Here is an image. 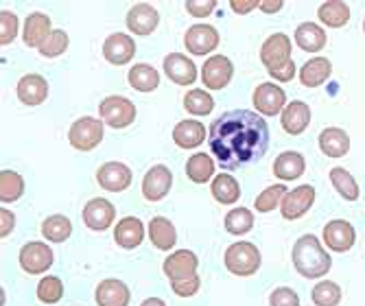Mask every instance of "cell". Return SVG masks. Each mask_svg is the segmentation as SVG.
<instances>
[{"label": "cell", "instance_id": "1", "mask_svg": "<svg viewBox=\"0 0 365 306\" xmlns=\"http://www.w3.org/2000/svg\"><path fill=\"white\" fill-rule=\"evenodd\" d=\"M269 147V127L260 114L232 110L210 127V149L223 168H241L260 160Z\"/></svg>", "mask_w": 365, "mask_h": 306}, {"label": "cell", "instance_id": "2", "mask_svg": "<svg viewBox=\"0 0 365 306\" xmlns=\"http://www.w3.org/2000/svg\"><path fill=\"white\" fill-rule=\"evenodd\" d=\"M293 265L297 274H302L304 278H322L330 271L333 260L315 234H304L293 245Z\"/></svg>", "mask_w": 365, "mask_h": 306}, {"label": "cell", "instance_id": "3", "mask_svg": "<svg viewBox=\"0 0 365 306\" xmlns=\"http://www.w3.org/2000/svg\"><path fill=\"white\" fill-rule=\"evenodd\" d=\"M225 267L235 276H254L260 267V252L254 243L239 241L225 250Z\"/></svg>", "mask_w": 365, "mask_h": 306}, {"label": "cell", "instance_id": "4", "mask_svg": "<svg viewBox=\"0 0 365 306\" xmlns=\"http://www.w3.org/2000/svg\"><path fill=\"white\" fill-rule=\"evenodd\" d=\"M68 141L77 151H92L103 141V121L92 116H83L75 121L68 131Z\"/></svg>", "mask_w": 365, "mask_h": 306}, {"label": "cell", "instance_id": "5", "mask_svg": "<svg viewBox=\"0 0 365 306\" xmlns=\"http://www.w3.org/2000/svg\"><path fill=\"white\" fill-rule=\"evenodd\" d=\"M98 114L103 116V123L112 129H123L134 123L136 118V106L125 96H108L98 106Z\"/></svg>", "mask_w": 365, "mask_h": 306}, {"label": "cell", "instance_id": "6", "mask_svg": "<svg viewBox=\"0 0 365 306\" xmlns=\"http://www.w3.org/2000/svg\"><path fill=\"white\" fill-rule=\"evenodd\" d=\"M53 260H55L53 250L40 241H31L20 250V267H22L24 274H31V276L46 274L53 265Z\"/></svg>", "mask_w": 365, "mask_h": 306}, {"label": "cell", "instance_id": "7", "mask_svg": "<svg viewBox=\"0 0 365 306\" xmlns=\"http://www.w3.org/2000/svg\"><path fill=\"white\" fill-rule=\"evenodd\" d=\"M252 101H254V108L258 110L260 116H278L284 110L287 94L276 83H260L254 90Z\"/></svg>", "mask_w": 365, "mask_h": 306}, {"label": "cell", "instance_id": "8", "mask_svg": "<svg viewBox=\"0 0 365 306\" xmlns=\"http://www.w3.org/2000/svg\"><path fill=\"white\" fill-rule=\"evenodd\" d=\"M197 265H199V260L190 250H180V252H173L171 256H167L162 269L171 282H184V280H190L197 276Z\"/></svg>", "mask_w": 365, "mask_h": 306}, {"label": "cell", "instance_id": "9", "mask_svg": "<svg viewBox=\"0 0 365 306\" xmlns=\"http://www.w3.org/2000/svg\"><path fill=\"white\" fill-rule=\"evenodd\" d=\"M322 239H324V243H326L328 250H333L337 254H344V252H348L354 245L356 232H354V225L352 223H348L344 219H335V221H330L324 228Z\"/></svg>", "mask_w": 365, "mask_h": 306}, {"label": "cell", "instance_id": "10", "mask_svg": "<svg viewBox=\"0 0 365 306\" xmlns=\"http://www.w3.org/2000/svg\"><path fill=\"white\" fill-rule=\"evenodd\" d=\"M173 184V173L164 164H155L145 173L143 180V195L147 201H162L169 195Z\"/></svg>", "mask_w": 365, "mask_h": 306}, {"label": "cell", "instance_id": "11", "mask_svg": "<svg viewBox=\"0 0 365 306\" xmlns=\"http://www.w3.org/2000/svg\"><path fill=\"white\" fill-rule=\"evenodd\" d=\"M235 75V66L225 55L210 57L202 68V81L208 90H223Z\"/></svg>", "mask_w": 365, "mask_h": 306}, {"label": "cell", "instance_id": "12", "mask_svg": "<svg viewBox=\"0 0 365 306\" xmlns=\"http://www.w3.org/2000/svg\"><path fill=\"white\" fill-rule=\"evenodd\" d=\"M313 201H315V188L313 186H297L295 190L287 193V197L280 203L282 217L287 221H295V219L304 217L311 210Z\"/></svg>", "mask_w": 365, "mask_h": 306}, {"label": "cell", "instance_id": "13", "mask_svg": "<svg viewBox=\"0 0 365 306\" xmlns=\"http://www.w3.org/2000/svg\"><path fill=\"white\" fill-rule=\"evenodd\" d=\"M217 44H219V33L210 24H195L184 36V46L192 55H208L210 51L217 49Z\"/></svg>", "mask_w": 365, "mask_h": 306}, {"label": "cell", "instance_id": "14", "mask_svg": "<svg viewBox=\"0 0 365 306\" xmlns=\"http://www.w3.org/2000/svg\"><path fill=\"white\" fill-rule=\"evenodd\" d=\"M96 182L110 193H120L131 184V168L123 162H106L96 171Z\"/></svg>", "mask_w": 365, "mask_h": 306}, {"label": "cell", "instance_id": "15", "mask_svg": "<svg viewBox=\"0 0 365 306\" xmlns=\"http://www.w3.org/2000/svg\"><path fill=\"white\" fill-rule=\"evenodd\" d=\"M116 217V208H114V203H110L108 199L103 197H96L92 201L86 203V208H83V221L90 230L94 232H103L112 225Z\"/></svg>", "mask_w": 365, "mask_h": 306}, {"label": "cell", "instance_id": "16", "mask_svg": "<svg viewBox=\"0 0 365 306\" xmlns=\"http://www.w3.org/2000/svg\"><path fill=\"white\" fill-rule=\"evenodd\" d=\"M291 51H293L291 40L284 36V33H274V36L264 40V44L260 49V61L264 63L267 71H272V68L291 59Z\"/></svg>", "mask_w": 365, "mask_h": 306}, {"label": "cell", "instance_id": "17", "mask_svg": "<svg viewBox=\"0 0 365 306\" xmlns=\"http://www.w3.org/2000/svg\"><path fill=\"white\" fill-rule=\"evenodd\" d=\"M51 18L46 14H40V11H33L26 16L24 20V26H22V40L26 46H33V49H40L48 36H51Z\"/></svg>", "mask_w": 365, "mask_h": 306}, {"label": "cell", "instance_id": "18", "mask_svg": "<svg viewBox=\"0 0 365 306\" xmlns=\"http://www.w3.org/2000/svg\"><path fill=\"white\" fill-rule=\"evenodd\" d=\"M160 22V14L155 11V7L147 5V3H138L129 9L127 14V29L136 36H149L158 29Z\"/></svg>", "mask_w": 365, "mask_h": 306}, {"label": "cell", "instance_id": "19", "mask_svg": "<svg viewBox=\"0 0 365 306\" xmlns=\"http://www.w3.org/2000/svg\"><path fill=\"white\" fill-rule=\"evenodd\" d=\"M164 73L178 86H188L197 81V66L180 53H171L164 57Z\"/></svg>", "mask_w": 365, "mask_h": 306}, {"label": "cell", "instance_id": "20", "mask_svg": "<svg viewBox=\"0 0 365 306\" xmlns=\"http://www.w3.org/2000/svg\"><path fill=\"white\" fill-rule=\"evenodd\" d=\"M134 55H136V42L129 36H125V33H114L103 44V57L114 66H123L131 61Z\"/></svg>", "mask_w": 365, "mask_h": 306}, {"label": "cell", "instance_id": "21", "mask_svg": "<svg viewBox=\"0 0 365 306\" xmlns=\"http://www.w3.org/2000/svg\"><path fill=\"white\" fill-rule=\"evenodd\" d=\"M280 123H282V129L291 136L302 133L311 123V108L304 101H291L280 114Z\"/></svg>", "mask_w": 365, "mask_h": 306}, {"label": "cell", "instance_id": "22", "mask_svg": "<svg viewBox=\"0 0 365 306\" xmlns=\"http://www.w3.org/2000/svg\"><path fill=\"white\" fill-rule=\"evenodd\" d=\"M48 96V83L42 75H24L18 83V98L24 106H40Z\"/></svg>", "mask_w": 365, "mask_h": 306}, {"label": "cell", "instance_id": "23", "mask_svg": "<svg viewBox=\"0 0 365 306\" xmlns=\"http://www.w3.org/2000/svg\"><path fill=\"white\" fill-rule=\"evenodd\" d=\"M114 239L125 250L138 248L145 241V225H143V221L136 219V217H125L114 228Z\"/></svg>", "mask_w": 365, "mask_h": 306}, {"label": "cell", "instance_id": "24", "mask_svg": "<svg viewBox=\"0 0 365 306\" xmlns=\"http://www.w3.org/2000/svg\"><path fill=\"white\" fill-rule=\"evenodd\" d=\"M307 171V160L297 151H284L274 160V175L284 182H293Z\"/></svg>", "mask_w": 365, "mask_h": 306}, {"label": "cell", "instance_id": "25", "mask_svg": "<svg viewBox=\"0 0 365 306\" xmlns=\"http://www.w3.org/2000/svg\"><path fill=\"white\" fill-rule=\"evenodd\" d=\"M131 293L123 280L108 278L96 287V304L98 306H127Z\"/></svg>", "mask_w": 365, "mask_h": 306}, {"label": "cell", "instance_id": "26", "mask_svg": "<svg viewBox=\"0 0 365 306\" xmlns=\"http://www.w3.org/2000/svg\"><path fill=\"white\" fill-rule=\"evenodd\" d=\"M319 149L328 158H344L350 151V138L348 133L339 127H326L319 133Z\"/></svg>", "mask_w": 365, "mask_h": 306}, {"label": "cell", "instance_id": "27", "mask_svg": "<svg viewBox=\"0 0 365 306\" xmlns=\"http://www.w3.org/2000/svg\"><path fill=\"white\" fill-rule=\"evenodd\" d=\"M173 141L180 149H195L206 141V127L199 121H182L173 129Z\"/></svg>", "mask_w": 365, "mask_h": 306}, {"label": "cell", "instance_id": "28", "mask_svg": "<svg viewBox=\"0 0 365 306\" xmlns=\"http://www.w3.org/2000/svg\"><path fill=\"white\" fill-rule=\"evenodd\" d=\"M295 42L307 53H319L326 46V31L315 22H302L295 29Z\"/></svg>", "mask_w": 365, "mask_h": 306}, {"label": "cell", "instance_id": "29", "mask_svg": "<svg viewBox=\"0 0 365 306\" xmlns=\"http://www.w3.org/2000/svg\"><path fill=\"white\" fill-rule=\"evenodd\" d=\"M149 239L158 250H171L178 243L175 225L167 217H153L149 221Z\"/></svg>", "mask_w": 365, "mask_h": 306}, {"label": "cell", "instance_id": "30", "mask_svg": "<svg viewBox=\"0 0 365 306\" xmlns=\"http://www.w3.org/2000/svg\"><path fill=\"white\" fill-rule=\"evenodd\" d=\"M330 73H333V63H330V59H326V57H313V59H309L302 66L300 81L307 88H319L330 77Z\"/></svg>", "mask_w": 365, "mask_h": 306}, {"label": "cell", "instance_id": "31", "mask_svg": "<svg viewBox=\"0 0 365 306\" xmlns=\"http://www.w3.org/2000/svg\"><path fill=\"white\" fill-rule=\"evenodd\" d=\"M129 86L138 92H153L160 86V73L149 63H136L129 71Z\"/></svg>", "mask_w": 365, "mask_h": 306}, {"label": "cell", "instance_id": "32", "mask_svg": "<svg viewBox=\"0 0 365 306\" xmlns=\"http://www.w3.org/2000/svg\"><path fill=\"white\" fill-rule=\"evenodd\" d=\"M210 190H212V197L219 203H225V206H230V203H237L239 197H241V186L230 173H219L215 178Z\"/></svg>", "mask_w": 365, "mask_h": 306}, {"label": "cell", "instance_id": "33", "mask_svg": "<svg viewBox=\"0 0 365 306\" xmlns=\"http://www.w3.org/2000/svg\"><path fill=\"white\" fill-rule=\"evenodd\" d=\"M186 175L195 184H206L215 175V162L208 153H195L186 162Z\"/></svg>", "mask_w": 365, "mask_h": 306}, {"label": "cell", "instance_id": "34", "mask_svg": "<svg viewBox=\"0 0 365 306\" xmlns=\"http://www.w3.org/2000/svg\"><path fill=\"white\" fill-rule=\"evenodd\" d=\"M71 234H73V223L68 217H63V215H51L42 223V236L53 243L68 241Z\"/></svg>", "mask_w": 365, "mask_h": 306}, {"label": "cell", "instance_id": "35", "mask_svg": "<svg viewBox=\"0 0 365 306\" xmlns=\"http://www.w3.org/2000/svg\"><path fill=\"white\" fill-rule=\"evenodd\" d=\"M319 20L326 24V26H333V29H339V26H346L348 20H350V9L346 3L341 0H328L324 3L317 11Z\"/></svg>", "mask_w": 365, "mask_h": 306}, {"label": "cell", "instance_id": "36", "mask_svg": "<svg viewBox=\"0 0 365 306\" xmlns=\"http://www.w3.org/2000/svg\"><path fill=\"white\" fill-rule=\"evenodd\" d=\"M22 193H24V180L16 171L3 168V173H0V201L11 203V201L20 199Z\"/></svg>", "mask_w": 365, "mask_h": 306}, {"label": "cell", "instance_id": "37", "mask_svg": "<svg viewBox=\"0 0 365 306\" xmlns=\"http://www.w3.org/2000/svg\"><path fill=\"white\" fill-rule=\"evenodd\" d=\"M330 182H333L335 190L346 199V201H356L359 199V184L356 180L346 171V168H330Z\"/></svg>", "mask_w": 365, "mask_h": 306}, {"label": "cell", "instance_id": "38", "mask_svg": "<svg viewBox=\"0 0 365 306\" xmlns=\"http://www.w3.org/2000/svg\"><path fill=\"white\" fill-rule=\"evenodd\" d=\"M184 108L188 114L195 116H208L215 110V98L206 90H190L184 96Z\"/></svg>", "mask_w": 365, "mask_h": 306}, {"label": "cell", "instance_id": "39", "mask_svg": "<svg viewBox=\"0 0 365 306\" xmlns=\"http://www.w3.org/2000/svg\"><path fill=\"white\" fill-rule=\"evenodd\" d=\"M254 228V215L247 208H232L225 215V230L235 236L247 234Z\"/></svg>", "mask_w": 365, "mask_h": 306}, {"label": "cell", "instance_id": "40", "mask_svg": "<svg viewBox=\"0 0 365 306\" xmlns=\"http://www.w3.org/2000/svg\"><path fill=\"white\" fill-rule=\"evenodd\" d=\"M311 297H313L315 306H337L341 302V287L337 282L322 280L319 285L313 287Z\"/></svg>", "mask_w": 365, "mask_h": 306}, {"label": "cell", "instance_id": "41", "mask_svg": "<svg viewBox=\"0 0 365 306\" xmlns=\"http://www.w3.org/2000/svg\"><path fill=\"white\" fill-rule=\"evenodd\" d=\"M284 197H287V186L284 184H274V186H269L267 190H262L256 197L254 206H256L258 213H272V210H276L280 206Z\"/></svg>", "mask_w": 365, "mask_h": 306}, {"label": "cell", "instance_id": "42", "mask_svg": "<svg viewBox=\"0 0 365 306\" xmlns=\"http://www.w3.org/2000/svg\"><path fill=\"white\" fill-rule=\"evenodd\" d=\"M63 295V285L57 276H44L38 285V300L44 304H57Z\"/></svg>", "mask_w": 365, "mask_h": 306}, {"label": "cell", "instance_id": "43", "mask_svg": "<svg viewBox=\"0 0 365 306\" xmlns=\"http://www.w3.org/2000/svg\"><path fill=\"white\" fill-rule=\"evenodd\" d=\"M66 49H68V33L61 31V29H55L48 36V40L40 46V55L59 57L61 53H66Z\"/></svg>", "mask_w": 365, "mask_h": 306}, {"label": "cell", "instance_id": "44", "mask_svg": "<svg viewBox=\"0 0 365 306\" xmlns=\"http://www.w3.org/2000/svg\"><path fill=\"white\" fill-rule=\"evenodd\" d=\"M18 36V16L9 9L0 11V46H7Z\"/></svg>", "mask_w": 365, "mask_h": 306}, {"label": "cell", "instance_id": "45", "mask_svg": "<svg viewBox=\"0 0 365 306\" xmlns=\"http://www.w3.org/2000/svg\"><path fill=\"white\" fill-rule=\"evenodd\" d=\"M269 304L272 306H300V297H297V293L289 287H278L272 291Z\"/></svg>", "mask_w": 365, "mask_h": 306}, {"label": "cell", "instance_id": "46", "mask_svg": "<svg viewBox=\"0 0 365 306\" xmlns=\"http://www.w3.org/2000/svg\"><path fill=\"white\" fill-rule=\"evenodd\" d=\"M186 9L195 18H206L217 9V0H204V3H202V0H188Z\"/></svg>", "mask_w": 365, "mask_h": 306}, {"label": "cell", "instance_id": "47", "mask_svg": "<svg viewBox=\"0 0 365 306\" xmlns=\"http://www.w3.org/2000/svg\"><path fill=\"white\" fill-rule=\"evenodd\" d=\"M269 75L276 79V81H291L293 77H295V63L289 59V61H284V63H280V66H276V68H272L269 71Z\"/></svg>", "mask_w": 365, "mask_h": 306}, {"label": "cell", "instance_id": "48", "mask_svg": "<svg viewBox=\"0 0 365 306\" xmlns=\"http://www.w3.org/2000/svg\"><path fill=\"white\" fill-rule=\"evenodd\" d=\"M171 289L180 295V297H190L199 291V276L184 280V282H171Z\"/></svg>", "mask_w": 365, "mask_h": 306}, {"label": "cell", "instance_id": "49", "mask_svg": "<svg viewBox=\"0 0 365 306\" xmlns=\"http://www.w3.org/2000/svg\"><path fill=\"white\" fill-rule=\"evenodd\" d=\"M14 225H16V217H14V213L11 210H5V206H3V210H0V236H9L11 234V230H14Z\"/></svg>", "mask_w": 365, "mask_h": 306}, {"label": "cell", "instance_id": "50", "mask_svg": "<svg viewBox=\"0 0 365 306\" xmlns=\"http://www.w3.org/2000/svg\"><path fill=\"white\" fill-rule=\"evenodd\" d=\"M230 7H232V11H237V14L243 16V14H250L252 9L260 7V3H258V0H232Z\"/></svg>", "mask_w": 365, "mask_h": 306}, {"label": "cell", "instance_id": "51", "mask_svg": "<svg viewBox=\"0 0 365 306\" xmlns=\"http://www.w3.org/2000/svg\"><path fill=\"white\" fill-rule=\"evenodd\" d=\"M260 9L264 14H276L282 9V0H264V3H260Z\"/></svg>", "mask_w": 365, "mask_h": 306}, {"label": "cell", "instance_id": "52", "mask_svg": "<svg viewBox=\"0 0 365 306\" xmlns=\"http://www.w3.org/2000/svg\"><path fill=\"white\" fill-rule=\"evenodd\" d=\"M140 306H167V304H164L160 297H149V300H145Z\"/></svg>", "mask_w": 365, "mask_h": 306}, {"label": "cell", "instance_id": "53", "mask_svg": "<svg viewBox=\"0 0 365 306\" xmlns=\"http://www.w3.org/2000/svg\"><path fill=\"white\" fill-rule=\"evenodd\" d=\"M363 31H365V20H363Z\"/></svg>", "mask_w": 365, "mask_h": 306}]
</instances>
